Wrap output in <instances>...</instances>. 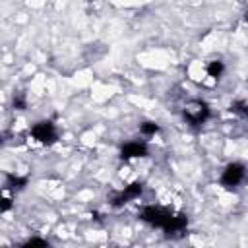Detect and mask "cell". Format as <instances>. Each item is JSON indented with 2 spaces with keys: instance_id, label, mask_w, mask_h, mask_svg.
<instances>
[{
  "instance_id": "1",
  "label": "cell",
  "mask_w": 248,
  "mask_h": 248,
  "mask_svg": "<svg viewBox=\"0 0 248 248\" xmlns=\"http://www.w3.org/2000/svg\"><path fill=\"white\" fill-rule=\"evenodd\" d=\"M211 116V108L205 101L202 99H192L184 105L182 108V118L186 120V124L190 126H202L207 122V118Z\"/></svg>"
},
{
  "instance_id": "2",
  "label": "cell",
  "mask_w": 248,
  "mask_h": 248,
  "mask_svg": "<svg viewBox=\"0 0 248 248\" xmlns=\"http://www.w3.org/2000/svg\"><path fill=\"white\" fill-rule=\"evenodd\" d=\"M170 217H172V211H169V209H165L161 205H145L140 211V219L141 221H145V223H149L153 227H159L163 231L169 225Z\"/></svg>"
},
{
  "instance_id": "3",
  "label": "cell",
  "mask_w": 248,
  "mask_h": 248,
  "mask_svg": "<svg viewBox=\"0 0 248 248\" xmlns=\"http://www.w3.org/2000/svg\"><path fill=\"white\" fill-rule=\"evenodd\" d=\"M31 138L41 145H52L58 140V132L50 120H41L31 126Z\"/></svg>"
},
{
  "instance_id": "4",
  "label": "cell",
  "mask_w": 248,
  "mask_h": 248,
  "mask_svg": "<svg viewBox=\"0 0 248 248\" xmlns=\"http://www.w3.org/2000/svg\"><path fill=\"white\" fill-rule=\"evenodd\" d=\"M246 176V167L242 163H229L223 172H221V184L227 186V188H232V186H238Z\"/></svg>"
},
{
  "instance_id": "5",
  "label": "cell",
  "mask_w": 248,
  "mask_h": 248,
  "mask_svg": "<svg viewBox=\"0 0 248 248\" xmlns=\"http://www.w3.org/2000/svg\"><path fill=\"white\" fill-rule=\"evenodd\" d=\"M141 190H143V184H141V182H132V184L124 186L120 192H116V194L110 198V203H112L114 207H120V205H124V203H128V202L140 198Z\"/></svg>"
},
{
  "instance_id": "6",
  "label": "cell",
  "mask_w": 248,
  "mask_h": 248,
  "mask_svg": "<svg viewBox=\"0 0 248 248\" xmlns=\"http://www.w3.org/2000/svg\"><path fill=\"white\" fill-rule=\"evenodd\" d=\"M147 155V143L145 141H140V140H134V141H128L122 145L120 149V157L124 161H130V159H140V157H145Z\"/></svg>"
},
{
  "instance_id": "7",
  "label": "cell",
  "mask_w": 248,
  "mask_h": 248,
  "mask_svg": "<svg viewBox=\"0 0 248 248\" xmlns=\"http://www.w3.org/2000/svg\"><path fill=\"white\" fill-rule=\"evenodd\" d=\"M186 225H188V217H186L184 213H172L169 225L165 227V232H167L169 236H174V234H178V232H184V231H186Z\"/></svg>"
},
{
  "instance_id": "8",
  "label": "cell",
  "mask_w": 248,
  "mask_h": 248,
  "mask_svg": "<svg viewBox=\"0 0 248 248\" xmlns=\"http://www.w3.org/2000/svg\"><path fill=\"white\" fill-rule=\"evenodd\" d=\"M223 72H225V64H223L221 60H211V62H207V66H205V74H207L209 78H213V79L221 78Z\"/></svg>"
},
{
  "instance_id": "9",
  "label": "cell",
  "mask_w": 248,
  "mask_h": 248,
  "mask_svg": "<svg viewBox=\"0 0 248 248\" xmlns=\"http://www.w3.org/2000/svg\"><path fill=\"white\" fill-rule=\"evenodd\" d=\"M25 186H27V178H25V176H17V174H8V176H6V188L23 190Z\"/></svg>"
},
{
  "instance_id": "10",
  "label": "cell",
  "mask_w": 248,
  "mask_h": 248,
  "mask_svg": "<svg viewBox=\"0 0 248 248\" xmlns=\"http://www.w3.org/2000/svg\"><path fill=\"white\" fill-rule=\"evenodd\" d=\"M231 112H234V114L242 116L244 120H248V103L242 101V99L232 101V103H231Z\"/></svg>"
},
{
  "instance_id": "11",
  "label": "cell",
  "mask_w": 248,
  "mask_h": 248,
  "mask_svg": "<svg viewBox=\"0 0 248 248\" xmlns=\"http://www.w3.org/2000/svg\"><path fill=\"white\" fill-rule=\"evenodd\" d=\"M140 132H141L143 136H155V134L159 132V124H155V122H151V120H145V122L140 124Z\"/></svg>"
},
{
  "instance_id": "12",
  "label": "cell",
  "mask_w": 248,
  "mask_h": 248,
  "mask_svg": "<svg viewBox=\"0 0 248 248\" xmlns=\"http://www.w3.org/2000/svg\"><path fill=\"white\" fill-rule=\"evenodd\" d=\"M19 248H48V242L39 236H33V238H27Z\"/></svg>"
},
{
  "instance_id": "13",
  "label": "cell",
  "mask_w": 248,
  "mask_h": 248,
  "mask_svg": "<svg viewBox=\"0 0 248 248\" xmlns=\"http://www.w3.org/2000/svg\"><path fill=\"white\" fill-rule=\"evenodd\" d=\"M10 207H12V198H10L8 194H4V198H2V207H0V211H2V213H6V211H8Z\"/></svg>"
},
{
  "instance_id": "14",
  "label": "cell",
  "mask_w": 248,
  "mask_h": 248,
  "mask_svg": "<svg viewBox=\"0 0 248 248\" xmlns=\"http://www.w3.org/2000/svg\"><path fill=\"white\" fill-rule=\"evenodd\" d=\"M14 107H16V108H25V99L19 97V95H16V97H14Z\"/></svg>"
},
{
  "instance_id": "15",
  "label": "cell",
  "mask_w": 248,
  "mask_h": 248,
  "mask_svg": "<svg viewBox=\"0 0 248 248\" xmlns=\"http://www.w3.org/2000/svg\"><path fill=\"white\" fill-rule=\"evenodd\" d=\"M244 19H246V23H248V12H246V14H244Z\"/></svg>"
}]
</instances>
